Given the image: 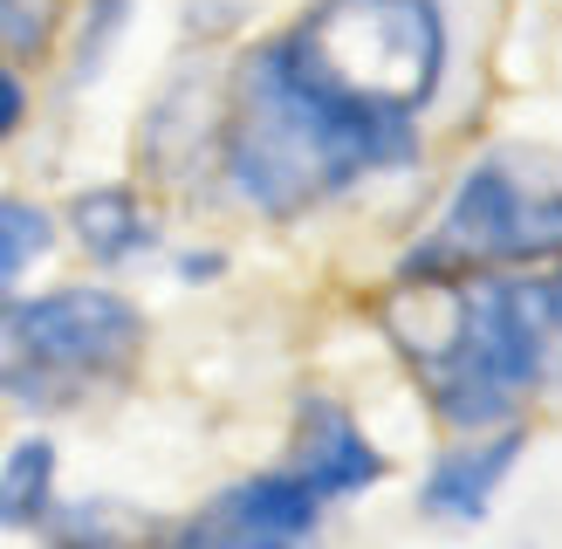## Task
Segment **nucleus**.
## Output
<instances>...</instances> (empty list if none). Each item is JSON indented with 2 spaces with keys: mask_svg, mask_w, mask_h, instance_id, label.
<instances>
[{
  "mask_svg": "<svg viewBox=\"0 0 562 549\" xmlns=\"http://www.w3.org/2000/svg\"><path fill=\"white\" fill-rule=\"evenodd\" d=\"M418 158H426V131H391L336 110L308 82H295L261 42H247L220 69L213 179L240 213L268 227H295L363 186L412 172Z\"/></svg>",
  "mask_w": 562,
  "mask_h": 549,
  "instance_id": "obj_1",
  "label": "nucleus"
},
{
  "mask_svg": "<svg viewBox=\"0 0 562 549\" xmlns=\"http://www.w3.org/2000/svg\"><path fill=\"white\" fill-rule=\"evenodd\" d=\"M384 337L446 433L515 426L549 384H562V323L549 310L542 268L391 282Z\"/></svg>",
  "mask_w": 562,
  "mask_h": 549,
  "instance_id": "obj_2",
  "label": "nucleus"
},
{
  "mask_svg": "<svg viewBox=\"0 0 562 549\" xmlns=\"http://www.w3.org/2000/svg\"><path fill=\"white\" fill-rule=\"evenodd\" d=\"M261 48L350 117L426 131L453 76V14L446 0H302Z\"/></svg>",
  "mask_w": 562,
  "mask_h": 549,
  "instance_id": "obj_3",
  "label": "nucleus"
},
{
  "mask_svg": "<svg viewBox=\"0 0 562 549\" xmlns=\"http://www.w3.org/2000/svg\"><path fill=\"white\" fill-rule=\"evenodd\" d=\"M145 357L151 316L110 274H76L0 302V405L27 419H63L124 392Z\"/></svg>",
  "mask_w": 562,
  "mask_h": 549,
  "instance_id": "obj_4",
  "label": "nucleus"
},
{
  "mask_svg": "<svg viewBox=\"0 0 562 549\" xmlns=\"http://www.w3.org/2000/svg\"><path fill=\"white\" fill-rule=\"evenodd\" d=\"M562 261V158L536 145H487L439 192L432 220L391 261V282L528 274Z\"/></svg>",
  "mask_w": 562,
  "mask_h": 549,
  "instance_id": "obj_5",
  "label": "nucleus"
},
{
  "mask_svg": "<svg viewBox=\"0 0 562 549\" xmlns=\"http://www.w3.org/2000/svg\"><path fill=\"white\" fill-rule=\"evenodd\" d=\"M281 467L316 494L323 508H350L363 502L384 474L391 460L378 447V433L357 419L350 399L323 392V384H308V392H295V412H289V439H281Z\"/></svg>",
  "mask_w": 562,
  "mask_h": 549,
  "instance_id": "obj_6",
  "label": "nucleus"
},
{
  "mask_svg": "<svg viewBox=\"0 0 562 549\" xmlns=\"http://www.w3.org/2000/svg\"><path fill=\"white\" fill-rule=\"evenodd\" d=\"M192 529L213 549H323L329 542V515L289 467H255L227 488H213L200 508H186Z\"/></svg>",
  "mask_w": 562,
  "mask_h": 549,
  "instance_id": "obj_7",
  "label": "nucleus"
},
{
  "mask_svg": "<svg viewBox=\"0 0 562 549\" xmlns=\"http://www.w3.org/2000/svg\"><path fill=\"white\" fill-rule=\"evenodd\" d=\"M521 453H528V419L494 426V433H453L418 474V494H412L418 515L432 529H481L501 502V488L521 474Z\"/></svg>",
  "mask_w": 562,
  "mask_h": 549,
  "instance_id": "obj_8",
  "label": "nucleus"
},
{
  "mask_svg": "<svg viewBox=\"0 0 562 549\" xmlns=\"http://www.w3.org/2000/svg\"><path fill=\"white\" fill-rule=\"evenodd\" d=\"M55 220H63V240L97 274H124V268L151 261L165 247V220H158L151 192L137 179H90V186H76L69 200L55 206Z\"/></svg>",
  "mask_w": 562,
  "mask_h": 549,
  "instance_id": "obj_9",
  "label": "nucleus"
},
{
  "mask_svg": "<svg viewBox=\"0 0 562 549\" xmlns=\"http://www.w3.org/2000/svg\"><path fill=\"white\" fill-rule=\"evenodd\" d=\"M42 549H213L192 515H158L117 502V494H63V508L42 522Z\"/></svg>",
  "mask_w": 562,
  "mask_h": 549,
  "instance_id": "obj_10",
  "label": "nucleus"
},
{
  "mask_svg": "<svg viewBox=\"0 0 562 549\" xmlns=\"http://www.w3.org/2000/svg\"><path fill=\"white\" fill-rule=\"evenodd\" d=\"M63 508V447L55 433H14L0 453V529L8 536H42V522Z\"/></svg>",
  "mask_w": 562,
  "mask_h": 549,
  "instance_id": "obj_11",
  "label": "nucleus"
},
{
  "mask_svg": "<svg viewBox=\"0 0 562 549\" xmlns=\"http://www.w3.org/2000/svg\"><path fill=\"white\" fill-rule=\"evenodd\" d=\"M55 247H63L55 206L35 200V192H21V186H0V302L35 282V274L55 261Z\"/></svg>",
  "mask_w": 562,
  "mask_h": 549,
  "instance_id": "obj_12",
  "label": "nucleus"
},
{
  "mask_svg": "<svg viewBox=\"0 0 562 549\" xmlns=\"http://www.w3.org/2000/svg\"><path fill=\"white\" fill-rule=\"evenodd\" d=\"M131 21H137V0H82L76 8V21H69V82L76 90L110 69V55L124 48Z\"/></svg>",
  "mask_w": 562,
  "mask_h": 549,
  "instance_id": "obj_13",
  "label": "nucleus"
},
{
  "mask_svg": "<svg viewBox=\"0 0 562 549\" xmlns=\"http://www.w3.org/2000/svg\"><path fill=\"white\" fill-rule=\"evenodd\" d=\"M27 124H35V82H27V63L0 55V152H8Z\"/></svg>",
  "mask_w": 562,
  "mask_h": 549,
  "instance_id": "obj_14",
  "label": "nucleus"
},
{
  "mask_svg": "<svg viewBox=\"0 0 562 549\" xmlns=\"http://www.w3.org/2000/svg\"><path fill=\"white\" fill-rule=\"evenodd\" d=\"M172 274L186 289H206V282H220V274H227V255H220V247H179L172 255Z\"/></svg>",
  "mask_w": 562,
  "mask_h": 549,
  "instance_id": "obj_15",
  "label": "nucleus"
}]
</instances>
